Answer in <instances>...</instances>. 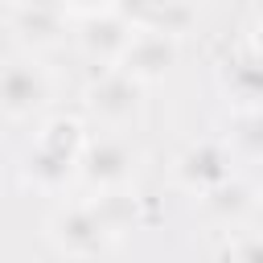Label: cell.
I'll use <instances>...</instances> for the list:
<instances>
[{
  "label": "cell",
  "instance_id": "2e32d148",
  "mask_svg": "<svg viewBox=\"0 0 263 263\" xmlns=\"http://www.w3.org/2000/svg\"><path fill=\"white\" fill-rule=\"evenodd\" d=\"M247 49L255 53V58H263V8L251 16V33H247Z\"/></svg>",
  "mask_w": 263,
  "mask_h": 263
},
{
  "label": "cell",
  "instance_id": "30bf717a",
  "mask_svg": "<svg viewBox=\"0 0 263 263\" xmlns=\"http://www.w3.org/2000/svg\"><path fill=\"white\" fill-rule=\"evenodd\" d=\"M218 90L234 107V115L263 111V58H255L251 49L247 53H230L218 66Z\"/></svg>",
  "mask_w": 263,
  "mask_h": 263
},
{
  "label": "cell",
  "instance_id": "8fae6325",
  "mask_svg": "<svg viewBox=\"0 0 263 263\" xmlns=\"http://www.w3.org/2000/svg\"><path fill=\"white\" fill-rule=\"evenodd\" d=\"M127 8V16H132V25L136 29H152V33H168V37H185L193 25H197V16H201V8H193V4H123Z\"/></svg>",
  "mask_w": 263,
  "mask_h": 263
},
{
  "label": "cell",
  "instance_id": "277c9868",
  "mask_svg": "<svg viewBox=\"0 0 263 263\" xmlns=\"http://www.w3.org/2000/svg\"><path fill=\"white\" fill-rule=\"evenodd\" d=\"M45 234H49L53 251L66 255V259H99L115 242L111 230L99 222L90 201H62L45 218Z\"/></svg>",
  "mask_w": 263,
  "mask_h": 263
},
{
  "label": "cell",
  "instance_id": "3957f363",
  "mask_svg": "<svg viewBox=\"0 0 263 263\" xmlns=\"http://www.w3.org/2000/svg\"><path fill=\"white\" fill-rule=\"evenodd\" d=\"M53 103V78L33 53L0 58V115L33 119Z\"/></svg>",
  "mask_w": 263,
  "mask_h": 263
},
{
  "label": "cell",
  "instance_id": "7a4b0ae2",
  "mask_svg": "<svg viewBox=\"0 0 263 263\" xmlns=\"http://www.w3.org/2000/svg\"><path fill=\"white\" fill-rule=\"evenodd\" d=\"M66 16L74 25L78 53L95 62L99 70H115L136 37V25L123 4H66Z\"/></svg>",
  "mask_w": 263,
  "mask_h": 263
},
{
  "label": "cell",
  "instance_id": "ba28073f",
  "mask_svg": "<svg viewBox=\"0 0 263 263\" xmlns=\"http://www.w3.org/2000/svg\"><path fill=\"white\" fill-rule=\"evenodd\" d=\"M8 33L29 49V53H41V49H58L74 25L66 16V4H8L0 8Z\"/></svg>",
  "mask_w": 263,
  "mask_h": 263
},
{
  "label": "cell",
  "instance_id": "9c48e42d",
  "mask_svg": "<svg viewBox=\"0 0 263 263\" xmlns=\"http://www.w3.org/2000/svg\"><path fill=\"white\" fill-rule=\"evenodd\" d=\"M177 58H181V41H177V37L152 33V29H136V37H132V45H127L119 70H123L127 78H136L140 86H152V82H160V78L173 74Z\"/></svg>",
  "mask_w": 263,
  "mask_h": 263
},
{
  "label": "cell",
  "instance_id": "9a60e30c",
  "mask_svg": "<svg viewBox=\"0 0 263 263\" xmlns=\"http://www.w3.org/2000/svg\"><path fill=\"white\" fill-rule=\"evenodd\" d=\"M230 259H234V263H263V234H255V238L238 242Z\"/></svg>",
  "mask_w": 263,
  "mask_h": 263
},
{
  "label": "cell",
  "instance_id": "8992f818",
  "mask_svg": "<svg viewBox=\"0 0 263 263\" xmlns=\"http://www.w3.org/2000/svg\"><path fill=\"white\" fill-rule=\"evenodd\" d=\"M234 152L226 140L218 136H201L193 144H185L177 156H173V181L193 193V197H205L214 189H222L226 181H234Z\"/></svg>",
  "mask_w": 263,
  "mask_h": 263
},
{
  "label": "cell",
  "instance_id": "52a82bcc",
  "mask_svg": "<svg viewBox=\"0 0 263 263\" xmlns=\"http://www.w3.org/2000/svg\"><path fill=\"white\" fill-rule=\"evenodd\" d=\"M78 177L95 189V193H107V189H127L132 177H136V148L115 136V132H103V136H90L86 152H82V164H78Z\"/></svg>",
  "mask_w": 263,
  "mask_h": 263
},
{
  "label": "cell",
  "instance_id": "7c38bea8",
  "mask_svg": "<svg viewBox=\"0 0 263 263\" xmlns=\"http://www.w3.org/2000/svg\"><path fill=\"white\" fill-rule=\"evenodd\" d=\"M86 201L95 205V214H99V222L111 230V238H119V234H127V230H136V226L144 222V214H140V197H136L132 185H127V189L95 193V197H86Z\"/></svg>",
  "mask_w": 263,
  "mask_h": 263
},
{
  "label": "cell",
  "instance_id": "6da1fadb",
  "mask_svg": "<svg viewBox=\"0 0 263 263\" xmlns=\"http://www.w3.org/2000/svg\"><path fill=\"white\" fill-rule=\"evenodd\" d=\"M86 144H90V132L78 115L41 119V127L33 136V148L25 152V164H21V181L37 193H66L70 181L78 177Z\"/></svg>",
  "mask_w": 263,
  "mask_h": 263
},
{
  "label": "cell",
  "instance_id": "5b68a950",
  "mask_svg": "<svg viewBox=\"0 0 263 263\" xmlns=\"http://www.w3.org/2000/svg\"><path fill=\"white\" fill-rule=\"evenodd\" d=\"M144 107V86L136 78H127L119 66L115 70H99L86 90H82V111L86 119H95L103 132H119L127 127Z\"/></svg>",
  "mask_w": 263,
  "mask_h": 263
},
{
  "label": "cell",
  "instance_id": "5bb4252c",
  "mask_svg": "<svg viewBox=\"0 0 263 263\" xmlns=\"http://www.w3.org/2000/svg\"><path fill=\"white\" fill-rule=\"evenodd\" d=\"M226 144H230V152H238L247 160H263V111L234 115V123L226 132Z\"/></svg>",
  "mask_w": 263,
  "mask_h": 263
},
{
  "label": "cell",
  "instance_id": "4fadbf2b",
  "mask_svg": "<svg viewBox=\"0 0 263 263\" xmlns=\"http://www.w3.org/2000/svg\"><path fill=\"white\" fill-rule=\"evenodd\" d=\"M201 210H205L210 218H218V222H238V218H247V214L255 210V189H251L242 177H234V181H226L222 189L205 193V197H201Z\"/></svg>",
  "mask_w": 263,
  "mask_h": 263
}]
</instances>
